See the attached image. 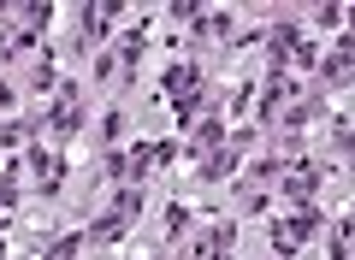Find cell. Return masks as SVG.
I'll list each match as a JSON object with an SVG mask.
<instances>
[{
    "mask_svg": "<svg viewBox=\"0 0 355 260\" xmlns=\"http://www.w3.org/2000/svg\"><path fill=\"white\" fill-rule=\"evenodd\" d=\"M326 231V207L308 201V207H279V219L266 225V243H272V260H296V248L314 243Z\"/></svg>",
    "mask_w": 355,
    "mask_h": 260,
    "instance_id": "6da1fadb",
    "label": "cell"
},
{
    "mask_svg": "<svg viewBox=\"0 0 355 260\" xmlns=\"http://www.w3.org/2000/svg\"><path fill=\"white\" fill-rule=\"evenodd\" d=\"M119 18H130L125 0H101V6L89 0V6H77V36H71V53H77V60H95V53L113 42V24H119Z\"/></svg>",
    "mask_w": 355,
    "mask_h": 260,
    "instance_id": "7a4b0ae2",
    "label": "cell"
},
{
    "mask_svg": "<svg viewBox=\"0 0 355 260\" xmlns=\"http://www.w3.org/2000/svg\"><path fill=\"white\" fill-rule=\"evenodd\" d=\"M326 177H331L326 160H308V154H296V160H284L279 184H272V201H279V207H308V201H320Z\"/></svg>",
    "mask_w": 355,
    "mask_h": 260,
    "instance_id": "3957f363",
    "label": "cell"
},
{
    "mask_svg": "<svg viewBox=\"0 0 355 260\" xmlns=\"http://www.w3.org/2000/svg\"><path fill=\"white\" fill-rule=\"evenodd\" d=\"M284 101H296V77L291 71H261V77H254V130H261V137H266V130H272V119H279V107H284Z\"/></svg>",
    "mask_w": 355,
    "mask_h": 260,
    "instance_id": "277c9868",
    "label": "cell"
},
{
    "mask_svg": "<svg viewBox=\"0 0 355 260\" xmlns=\"http://www.w3.org/2000/svg\"><path fill=\"white\" fill-rule=\"evenodd\" d=\"M314 83H320V95H331V89L343 95V89L355 83V36L349 30H338V36H331V53H320Z\"/></svg>",
    "mask_w": 355,
    "mask_h": 260,
    "instance_id": "5b68a950",
    "label": "cell"
},
{
    "mask_svg": "<svg viewBox=\"0 0 355 260\" xmlns=\"http://www.w3.org/2000/svg\"><path fill=\"white\" fill-rule=\"evenodd\" d=\"M24 172L36 177V196H42V201H60L71 160H65L60 148H48V142H30V148H24Z\"/></svg>",
    "mask_w": 355,
    "mask_h": 260,
    "instance_id": "8992f818",
    "label": "cell"
},
{
    "mask_svg": "<svg viewBox=\"0 0 355 260\" xmlns=\"http://www.w3.org/2000/svg\"><path fill=\"white\" fill-rule=\"evenodd\" d=\"M331 112V95H320V89H308V95H296V101H284L279 107V119H272V130L266 137H302L314 119H326Z\"/></svg>",
    "mask_w": 355,
    "mask_h": 260,
    "instance_id": "52a82bcc",
    "label": "cell"
},
{
    "mask_svg": "<svg viewBox=\"0 0 355 260\" xmlns=\"http://www.w3.org/2000/svg\"><path fill=\"white\" fill-rule=\"evenodd\" d=\"M42 48H48V36H42V30H30V24H18L12 6H0V65L24 60V53H42Z\"/></svg>",
    "mask_w": 355,
    "mask_h": 260,
    "instance_id": "ba28073f",
    "label": "cell"
},
{
    "mask_svg": "<svg viewBox=\"0 0 355 260\" xmlns=\"http://www.w3.org/2000/svg\"><path fill=\"white\" fill-rule=\"evenodd\" d=\"M261 48H266V71H291V53L302 48V24L296 18H272L261 30Z\"/></svg>",
    "mask_w": 355,
    "mask_h": 260,
    "instance_id": "9c48e42d",
    "label": "cell"
},
{
    "mask_svg": "<svg viewBox=\"0 0 355 260\" xmlns=\"http://www.w3.org/2000/svg\"><path fill=\"white\" fill-rule=\"evenodd\" d=\"M225 137H231V124H225V112H207V119H196L190 130H184V160H207L214 148H225Z\"/></svg>",
    "mask_w": 355,
    "mask_h": 260,
    "instance_id": "30bf717a",
    "label": "cell"
},
{
    "mask_svg": "<svg viewBox=\"0 0 355 260\" xmlns=\"http://www.w3.org/2000/svg\"><path fill=\"white\" fill-rule=\"evenodd\" d=\"M202 89H207L202 60H172V65H166V77H160V95L166 101H190V95H202Z\"/></svg>",
    "mask_w": 355,
    "mask_h": 260,
    "instance_id": "8fae6325",
    "label": "cell"
},
{
    "mask_svg": "<svg viewBox=\"0 0 355 260\" xmlns=\"http://www.w3.org/2000/svg\"><path fill=\"white\" fill-rule=\"evenodd\" d=\"M266 213H279L272 189H261V184H243V177H237V189H231V219H266Z\"/></svg>",
    "mask_w": 355,
    "mask_h": 260,
    "instance_id": "7c38bea8",
    "label": "cell"
},
{
    "mask_svg": "<svg viewBox=\"0 0 355 260\" xmlns=\"http://www.w3.org/2000/svg\"><path fill=\"white\" fill-rule=\"evenodd\" d=\"M326 137H331V154H338V172H349V154H355V119H349V107L326 112Z\"/></svg>",
    "mask_w": 355,
    "mask_h": 260,
    "instance_id": "4fadbf2b",
    "label": "cell"
},
{
    "mask_svg": "<svg viewBox=\"0 0 355 260\" xmlns=\"http://www.w3.org/2000/svg\"><path fill=\"white\" fill-rule=\"evenodd\" d=\"M190 42H237V18L231 12H207L202 6V12L190 18Z\"/></svg>",
    "mask_w": 355,
    "mask_h": 260,
    "instance_id": "5bb4252c",
    "label": "cell"
},
{
    "mask_svg": "<svg viewBox=\"0 0 355 260\" xmlns=\"http://www.w3.org/2000/svg\"><path fill=\"white\" fill-rule=\"evenodd\" d=\"M125 231H130V225L119 219V213H107V207H101L95 219L83 225V243H89V248H113V243H125Z\"/></svg>",
    "mask_w": 355,
    "mask_h": 260,
    "instance_id": "9a60e30c",
    "label": "cell"
},
{
    "mask_svg": "<svg viewBox=\"0 0 355 260\" xmlns=\"http://www.w3.org/2000/svg\"><path fill=\"white\" fill-rule=\"evenodd\" d=\"M107 213H119L125 225H137L142 213H148V184H119L113 201H107Z\"/></svg>",
    "mask_w": 355,
    "mask_h": 260,
    "instance_id": "2e32d148",
    "label": "cell"
},
{
    "mask_svg": "<svg viewBox=\"0 0 355 260\" xmlns=\"http://www.w3.org/2000/svg\"><path fill=\"white\" fill-rule=\"evenodd\" d=\"M207 112H219V101L207 95V89H202V95H190V101H172V124H178V130H190V124L207 119Z\"/></svg>",
    "mask_w": 355,
    "mask_h": 260,
    "instance_id": "e0dca14e",
    "label": "cell"
},
{
    "mask_svg": "<svg viewBox=\"0 0 355 260\" xmlns=\"http://www.w3.org/2000/svg\"><path fill=\"white\" fill-rule=\"evenodd\" d=\"M154 177V142H130L125 148V184H148Z\"/></svg>",
    "mask_w": 355,
    "mask_h": 260,
    "instance_id": "ac0fdd59",
    "label": "cell"
},
{
    "mask_svg": "<svg viewBox=\"0 0 355 260\" xmlns=\"http://www.w3.org/2000/svg\"><path fill=\"white\" fill-rule=\"evenodd\" d=\"M125 107H107L101 112V119H95V154H101V148H119V137H125Z\"/></svg>",
    "mask_w": 355,
    "mask_h": 260,
    "instance_id": "d6986e66",
    "label": "cell"
},
{
    "mask_svg": "<svg viewBox=\"0 0 355 260\" xmlns=\"http://www.w3.org/2000/svg\"><path fill=\"white\" fill-rule=\"evenodd\" d=\"M30 89H36V95H53V89H60V60H53V48L36 53V65H30Z\"/></svg>",
    "mask_w": 355,
    "mask_h": 260,
    "instance_id": "ffe728a7",
    "label": "cell"
},
{
    "mask_svg": "<svg viewBox=\"0 0 355 260\" xmlns=\"http://www.w3.org/2000/svg\"><path fill=\"white\" fill-rule=\"evenodd\" d=\"M83 248H89V243H83V231H60V236H48L36 254H42V260H77Z\"/></svg>",
    "mask_w": 355,
    "mask_h": 260,
    "instance_id": "44dd1931",
    "label": "cell"
},
{
    "mask_svg": "<svg viewBox=\"0 0 355 260\" xmlns=\"http://www.w3.org/2000/svg\"><path fill=\"white\" fill-rule=\"evenodd\" d=\"M160 225H166V243H184V236H190V225H196V213H190V201H166V213H160Z\"/></svg>",
    "mask_w": 355,
    "mask_h": 260,
    "instance_id": "7402d4cb",
    "label": "cell"
},
{
    "mask_svg": "<svg viewBox=\"0 0 355 260\" xmlns=\"http://www.w3.org/2000/svg\"><path fill=\"white\" fill-rule=\"evenodd\" d=\"M349 213H338V219H326V260H349Z\"/></svg>",
    "mask_w": 355,
    "mask_h": 260,
    "instance_id": "603a6c76",
    "label": "cell"
},
{
    "mask_svg": "<svg viewBox=\"0 0 355 260\" xmlns=\"http://www.w3.org/2000/svg\"><path fill=\"white\" fill-rule=\"evenodd\" d=\"M95 184H125V148H101L95 154Z\"/></svg>",
    "mask_w": 355,
    "mask_h": 260,
    "instance_id": "cb8c5ba5",
    "label": "cell"
},
{
    "mask_svg": "<svg viewBox=\"0 0 355 260\" xmlns=\"http://www.w3.org/2000/svg\"><path fill=\"white\" fill-rule=\"evenodd\" d=\"M89 77H95V83H119V53L101 48L95 60H89Z\"/></svg>",
    "mask_w": 355,
    "mask_h": 260,
    "instance_id": "d4e9b609",
    "label": "cell"
},
{
    "mask_svg": "<svg viewBox=\"0 0 355 260\" xmlns=\"http://www.w3.org/2000/svg\"><path fill=\"white\" fill-rule=\"evenodd\" d=\"M225 248L214 243V231H202V236H190V248H184V260H219Z\"/></svg>",
    "mask_w": 355,
    "mask_h": 260,
    "instance_id": "484cf974",
    "label": "cell"
},
{
    "mask_svg": "<svg viewBox=\"0 0 355 260\" xmlns=\"http://www.w3.org/2000/svg\"><path fill=\"white\" fill-rule=\"evenodd\" d=\"M160 166H184V142H178V137L154 142V172H160Z\"/></svg>",
    "mask_w": 355,
    "mask_h": 260,
    "instance_id": "4316f807",
    "label": "cell"
},
{
    "mask_svg": "<svg viewBox=\"0 0 355 260\" xmlns=\"http://www.w3.org/2000/svg\"><path fill=\"white\" fill-rule=\"evenodd\" d=\"M249 107H254V77H237V89H231V112H237V124H243Z\"/></svg>",
    "mask_w": 355,
    "mask_h": 260,
    "instance_id": "83f0119b",
    "label": "cell"
},
{
    "mask_svg": "<svg viewBox=\"0 0 355 260\" xmlns=\"http://www.w3.org/2000/svg\"><path fill=\"white\" fill-rule=\"evenodd\" d=\"M314 24H320V30H343V24H349V6L331 0V6H320V12H314Z\"/></svg>",
    "mask_w": 355,
    "mask_h": 260,
    "instance_id": "f1b7e54d",
    "label": "cell"
},
{
    "mask_svg": "<svg viewBox=\"0 0 355 260\" xmlns=\"http://www.w3.org/2000/svg\"><path fill=\"white\" fill-rule=\"evenodd\" d=\"M291 65H296V71H314V65H320V42H308V36H302V48L291 53Z\"/></svg>",
    "mask_w": 355,
    "mask_h": 260,
    "instance_id": "f546056e",
    "label": "cell"
},
{
    "mask_svg": "<svg viewBox=\"0 0 355 260\" xmlns=\"http://www.w3.org/2000/svg\"><path fill=\"white\" fill-rule=\"evenodd\" d=\"M166 12H172V18H178V24L190 30V18H196V12H202V0H172V6H166Z\"/></svg>",
    "mask_w": 355,
    "mask_h": 260,
    "instance_id": "4dcf8cb0",
    "label": "cell"
},
{
    "mask_svg": "<svg viewBox=\"0 0 355 260\" xmlns=\"http://www.w3.org/2000/svg\"><path fill=\"white\" fill-rule=\"evenodd\" d=\"M142 260H172V254H142Z\"/></svg>",
    "mask_w": 355,
    "mask_h": 260,
    "instance_id": "1f68e13d",
    "label": "cell"
},
{
    "mask_svg": "<svg viewBox=\"0 0 355 260\" xmlns=\"http://www.w3.org/2000/svg\"><path fill=\"white\" fill-rule=\"evenodd\" d=\"M0 260H6V236H0Z\"/></svg>",
    "mask_w": 355,
    "mask_h": 260,
    "instance_id": "d6a6232c",
    "label": "cell"
}]
</instances>
